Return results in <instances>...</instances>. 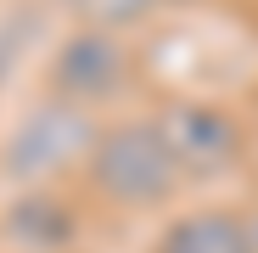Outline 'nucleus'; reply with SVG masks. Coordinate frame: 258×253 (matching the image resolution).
Segmentation results:
<instances>
[{"label":"nucleus","mask_w":258,"mask_h":253,"mask_svg":"<svg viewBox=\"0 0 258 253\" xmlns=\"http://www.w3.org/2000/svg\"><path fill=\"white\" fill-rule=\"evenodd\" d=\"M174 146H168L163 130L152 124H129V130H112L101 146H96V180L123 197V203H146V197H163L174 186Z\"/></svg>","instance_id":"1"},{"label":"nucleus","mask_w":258,"mask_h":253,"mask_svg":"<svg viewBox=\"0 0 258 253\" xmlns=\"http://www.w3.org/2000/svg\"><path fill=\"white\" fill-rule=\"evenodd\" d=\"M84 146H90V124H84V113H73V107H34L17 124V135L6 141V175L45 180L51 169H62Z\"/></svg>","instance_id":"2"},{"label":"nucleus","mask_w":258,"mask_h":253,"mask_svg":"<svg viewBox=\"0 0 258 253\" xmlns=\"http://www.w3.org/2000/svg\"><path fill=\"white\" fill-rule=\"evenodd\" d=\"M118 62L123 57H118V45L107 34H79L56 57V84L73 90V96H101V90L118 84Z\"/></svg>","instance_id":"3"},{"label":"nucleus","mask_w":258,"mask_h":253,"mask_svg":"<svg viewBox=\"0 0 258 253\" xmlns=\"http://www.w3.org/2000/svg\"><path fill=\"white\" fill-rule=\"evenodd\" d=\"M163 135L174 146V158H185V163H219L230 152V124L219 113H202V107H180Z\"/></svg>","instance_id":"4"},{"label":"nucleus","mask_w":258,"mask_h":253,"mask_svg":"<svg viewBox=\"0 0 258 253\" xmlns=\"http://www.w3.org/2000/svg\"><path fill=\"white\" fill-rule=\"evenodd\" d=\"M163 253H247V236L225 214H197V220H180L168 231Z\"/></svg>","instance_id":"5"},{"label":"nucleus","mask_w":258,"mask_h":253,"mask_svg":"<svg viewBox=\"0 0 258 253\" xmlns=\"http://www.w3.org/2000/svg\"><path fill=\"white\" fill-rule=\"evenodd\" d=\"M73 6H79V12H90V17H107V23H112V17H129V12H141L146 0H73Z\"/></svg>","instance_id":"6"}]
</instances>
